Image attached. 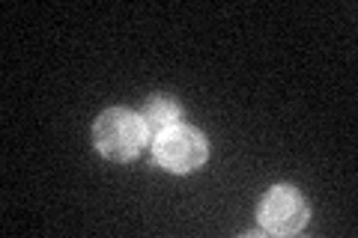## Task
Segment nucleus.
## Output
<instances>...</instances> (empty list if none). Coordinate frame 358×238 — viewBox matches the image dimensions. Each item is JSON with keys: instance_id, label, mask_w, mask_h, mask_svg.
Listing matches in <instances>:
<instances>
[{"instance_id": "f257e3e1", "label": "nucleus", "mask_w": 358, "mask_h": 238, "mask_svg": "<svg viewBox=\"0 0 358 238\" xmlns=\"http://www.w3.org/2000/svg\"><path fill=\"white\" fill-rule=\"evenodd\" d=\"M147 122L134 110L126 107H110L93 126V143L110 161H131L138 158L143 143H147Z\"/></svg>"}, {"instance_id": "f03ea898", "label": "nucleus", "mask_w": 358, "mask_h": 238, "mask_svg": "<svg viewBox=\"0 0 358 238\" xmlns=\"http://www.w3.org/2000/svg\"><path fill=\"white\" fill-rule=\"evenodd\" d=\"M206 155H209L206 137L197 128H188V126L167 128L155 140V161L167 173H192V170L203 167Z\"/></svg>"}, {"instance_id": "7ed1b4c3", "label": "nucleus", "mask_w": 358, "mask_h": 238, "mask_svg": "<svg viewBox=\"0 0 358 238\" xmlns=\"http://www.w3.org/2000/svg\"><path fill=\"white\" fill-rule=\"evenodd\" d=\"M260 226L272 235H296L299 230H305V223L310 218L308 200L289 185L272 188L260 202Z\"/></svg>"}, {"instance_id": "20e7f679", "label": "nucleus", "mask_w": 358, "mask_h": 238, "mask_svg": "<svg viewBox=\"0 0 358 238\" xmlns=\"http://www.w3.org/2000/svg\"><path fill=\"white\" fill-rule=\"evenodd\" d=\"M179 119H182V107L176 105L171 98H152L147 107H143V122H147V131H155L162 134L167 128L179 126Z\"/></svg>"}]
</instances>
